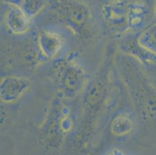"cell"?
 Segmentation results:
<instances>
[{
	"mask_svg": "<svg viewBox=\"0 0 156 155\" xmlns=\"http://www.w3.org/2000/svg\"><path fill=\"white\" fill-rule=\"evenodd\" d=\"M128 8L126 2H112L103 5L102 14L110 29L120 32L128 28Z\"/></svg>",
	"mask_w": 156,
	"mask_h": 155,
	"instance_id": "1",
	"label": "cell"
},
{
	"mask_svg": "<svg viewBox=\"0 0 156 155\" xmlns=\"http://www.w3.org/2000/svg\"><path fill=\"white\" fill-rule=\"evenodd\" d=\"M58 83L63 91L76 92L83 86L84 74L82 69L75 65H62L57 73Z\"/></svg>",
	"mask_w": 156,
	"mask_h": 155,
	"instance_id": "2",
	"label": "cell"
},
{
	"mask_svg": "<svg viewBox=\"0 0 156 155\" xmlns=\"http://www.w3.org/2000/svg\"><path fill=\"white\" fill-rule=\"evenodd\" d=\"M29 86V81L22 77H4L0 85L1 100L8 103L16 102L27 92Z\"/></svg>",
	"mask_w": 156,
	"mask_h": 155,
	"instance_id": "3",
	"label": "cell"
},
{
	"mask_svg": "<svg viewBox=\"0 0 156 155\" xmlns=\"http://www.w3.org/2000/svg\"><path fill=\"white\" fill-rule=\"evenodd\" d=\"M5 23L12 33L23 34L30 26V18L22 9L14 5L5 13Z\"/></svg>",
	"mask_w": 156,
	"mask_h": 155,
	"instance_id": "4",
	"label": "cell"
},
{
	"mask_svg": "<svg viewBox=\"0 0 156 155\" xmlns=\"http://www.w3.org/2000/svg\"><path fill=\"white\" fill-rule=\"evenodd\" d=\"M41 52L48 59L55 58L63 46V39L59 34L51 31H44L38 37Z\"/></svg>",
	"mask_w": 156,
	"mask_h": 155,
	"instance_id": "5",
	"label": "cell"
},
{
	"mask_svg": "<svg viewBox=\"0 0 156 155\" xmlns=\"http://www.w3.org/2000/svg\"><path fill=\"white\" fill-rule=\"evenodd\" d=\"M148 9L141 3H132L128 8V28L140 29L149 19Z\"/></svg>",
	"mask_w": 156,
	"mask_h": 155,
	"instance_id": "6",
	"label": "cell"
},
{
	"mask_svg": "<svg viewBox=\"0 0 156 155\" xmlns=\"http://www.w3.org/2000/svg\"><path fill=\"white\" fill-rule=\"evenodd\" d=\"M65 16L68 23L72 26L75 28L83 27L88 19L87 9L83 4H74L67 9Z\"/></svg>",
	"mask_w": 156,
	"mask_h": 155,
	"instance_id": "7",
	"label": "cell"
},
{
	"mask_svg": "<svg viewBox=\"0 0 156 155\" xmlns=\"http://www.w3.org/2000/svg\"><path fill=\"white\" fill-rule=\"evenodd\" d=\"M137 41L142 49L156 57V23L144 29L139 35Z\"/></svg>",
	"mask_w": 156,
	"mask_h": 155,
	"instance_id": "8",
	"label": "cell"
},
{
	"mask_svg": "<svg viewBox=\"0 0 156 155\" xmlns=\"http://www.w3.org/2000/svg\"><path fill=\"white\" fill-rule=\"evenodd\" d=\"M134 123L126 116H119L113 121L111 125L112 133L117 136L127 134L133 130Z\"/></svg>",
	"mask_w": 156,
	"mask_h": 155,
	"instance_id": "9",
	"label": "cell"
},
{
	"mask_svg": "<svg viewBox=\"0 0 156 155\" xmlns=\"http://www.w3.org/2000/svg\"><path fill=\"white\" fill-rule=\"evenodd\" d=\"M46 1H22V3L18 4V6L22 9L23 12L27 15L29 18L34 16L40 11L43 9L44 7L46 5Z\"/></svg>",
	"mask_w": 156,
	"mask_h": 155,
	"instance_id": "10",
	"label": "cell"
},
{
	"mask_svg": "<svg viewBox=\"0 0 156 155\" xmlns=\"http://www.w3.org/2000/svg\"><path fill=\"white\" fill-rule=\"evenodd\" d=\"M109 155H122V154L120 152L117 151V150H113V151L111 152Z\"/></svg>",
	"mask_w": 156,
	"mask_h": 155,
	"instance_id": "11",
	"label": "cell"
},
{
	"mask_svg": "<svg viewBox=\"0 0 156 155\" xmlns=\"http://www.w3.org/2000/svg\"><path fill=\"white\" fill-rule=\"evenodd\" d=\"M153 15H154V19H155V20H156V2H155V3H154V9H153Z\"/></svg>",
	"mask_w": 156,
	"mask_h": 155,
	"instance_id": "12",
	"label": "cell"
}]
</instances>
